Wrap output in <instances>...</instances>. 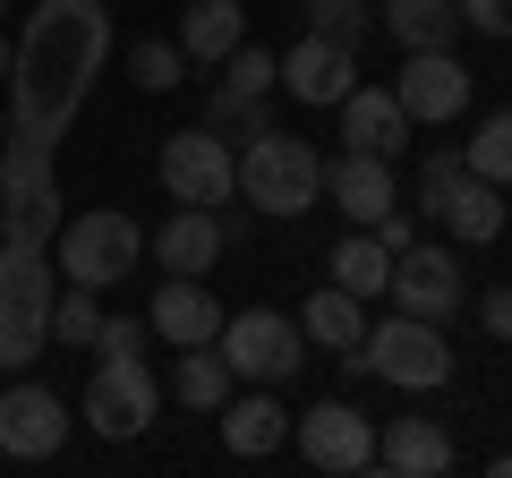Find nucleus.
<instances>
[{"label":"nucleus","mask_w":512,"mask_h":478,"mask_svg":"<svg viewBox=\"0 0 512 478\" xmlns=\"http://www.w3.org/2000/svg\"><path fill=\"white\" fill-rule=\"evenodd\" d=\"M111 60V9L103 0H35L26 35L9 43V137H0V239L52 248L60 231V146L86 111V86Z\"/></svg>","instance_id":"1"},{"label":"nucleus","mask_w":512,"mask_h":478,"mask_svg":"<svg viewBox=\"0 0 512 478\" xmlns=\"http://www.w3.org/2000/svg\"><path fill=\"white\" fill-rule=\"evenodd\" d=\"M52 291H60L52 248H9L0 239V376L35 368L52 350Z\"/></svg>","instance_id":"2"},{"label":"nucleus","mask_w":512,"mask_h":478,"mask_svg":"<svg viewBox=\"0 0 512 478\" xmlns=\"http://www.w3.org/2000/svg\"><path fill=\"white\" fill-rule=\"evenodd\" d=\"M239 197H248L256 214H274V222H299L325 197V154H316L308 137H291V129L248 137V146H239Z\"/></svg>","instance_id":"3"},{"label":"nucleus","mask_w":512,"mask_h":478,"mask_svg":"<svg viewBox=\"0 0 512 478\" xmlns=\"http://www.w3.org/2000/svg\"><path fill=\"white\" fill-rule=\"evenodd\" d=\"M137 257H146V231H137V214H120V205L60 214V231H52V265H60V282H86V291L128 282V274H137Z\"/></svg>","instance_id":"4"},{"label":"nucleus","mask_w":512,"mask_h":478,"mask_svg":"<svg viewBox=\"0 0 512 478\" xmlns=\"http://www.w3.org/2000/svg\"><path fill=\"white\" fill-rule=\"evenodd\" d=\"M384 376L393 393H444L453 385V342H444V325H427V316H384V325H367V342L350 350V376Z\"/></svg>","instance_id":"5"},{"label":"nucleus","mask_w":512,"mask_h":478,"mask_svg":"<svg viewBox=\"0 0 512 478\" xmlns=\"http://www.w3.org/2000/svg\"><path fill=\"white\" fill-rule=\"evenodd\" d=\"M154 180H163L171 205H205V214H222V205L239 197V146L214 137L205 120H197V129H171L163 154H154Z\"/></svg>","instance_id":"6"},{"label":"nucleus","mask_w":512,"mask_h":478,"mask_svg":"<svg viewBox=\"0 0 512 478\" xmlns=\"http://www.w3.org/2000/svg\"><path fill=\"white\" fill-rule=\"evenodd\" d=\"M299 342H308V333L282 308H239V316H222V333H214V350L231 359V385H291L299 359H308Z\"/></svg>","instance_id":"7"},{"label":"nucleus","mask_w":512,"mask_h":478,"mask_svg":"<svg viewBox=\"0 0 512 478\" xmlns=\"http://www.w3.org/2000/svg\"><path fill=\"white\" fill-rule=\"evenodd\" d=\"M154 410H163V385H154L146 359H94V376H86V427H94L103 444L146 436Z\"/></svg>","instance_id":"8"},{"label":"nucleus","mask_w":512,"mask_h":478,"mask_svg":"<svg viewBox=\"0 0 512 478\" xmlns=\"http://www.w3.org/2000/svg\"><path fill=\"white\" fill-rule=\"evenodd\" d=\"M291 444H299V461L325 470V478L376 470V419H367L359 402H316V410H299V419H291Z\"/></svg>","instance_id":"9"},{"label":"nucleus","mask_w":512,"mask_h":478,"mask_svg":"<svg viewBox=\"0 0 512 478\" xmlns=\"http://www.w3.org/2000/svg\"><path fill=\"white\" fill-rule=\"evenodd\" d=\"M384 299L402 316H427V325H453L461 308H470V274H461L453 248H427V239H410L402 257H393V282H384Z\"/></svg>","instance_id":"10"},{"label":"nucleus","mask_w":512,"mask_h":478,"mask_svg":"<svg viewBox=\"0 0 512 478\" xmlns=\"http://www.w3.org/2000/svg\"><path fill=\"white\" fill-rule=\"evenodd\" d=\"M69 402H60L52 385H26V376H9V393H0V453L9 461H52L60 444H69Z\"/></svg>","instance_id":"11"},{"label":"nucleus","mask_w":512,"mask_h":478,"mask_svg":"<svg viewBox=\"0 0 512 478\" xmlns=\"http://www.w3.org/2000/svg\"><path fill=\"white\" fill-rule=\"evenodd\" d=\"M393 103L410 111V129H444L470 111V69L453 52H402V77H393Z\"/></svg>","instance_id":"12"},{"label":"nucleus","mask_w":512,"mask_h":478,"mask_svg":"<svg viewBox=\"0 0 512 478\" xmlns=\"http://www.w3.org/2000/svg\"><path fill=\"white\" fill-rule=\"evenodd\" d=\"M282 86H291V103L333 111L350 86H359V52H350V43H333V35H299L291 52H282Z\"/></svg>","instance_id":"13"},{"label":"nucleus","mask_w":512,"mask_h":478,"mask_svg":"<svg viewBox=\"0 0 512 478\" xmlns=\"http://www.w3.org/2000/svg\"><path fill=\"white\" fill-rule=\"evenodd\" d=\"M325 197H333V214L376 222V214H393V205H402V188H393V163H384V154L342 146V154L325 163Z\"/></svg>","instance_id":"14"},{"label":"nucleus","mask_w":512,"mask_h":478,"mask_svg":"<svg viewBox=\"0 0 512 478\" xmlns=\"http://www.w3.org/2000/svg\"><path fill=\"white\" fill-rule=\"evenodd\" d=\"M146 333H163L171 350L214 342V333H222V299L205 291V274H171L163 291H154V308H146Z\"/></svg>","instance_id":"15"},{"label":"nucleus","mask_w":512,"mask_h":478,"mask_svg":"<svg viewBox=\"0 0 512 478\" xmlns=\"http://www.w3.org/2000/svg\"><path fill=\"white\" fill-rule=\"evenodd\" d=\"M222 248H231V231H222V214H205V205H180L171 222H154V265H163V274H214Z\"/></svg>","instance_id":"16"},{"label":"nucleus","mask_w":512,"mask_h":478,"mask_svg":"<svg viewBox=\"0 0 512 478\" xmlns=\"http://www.w3.org/2000/svg\"><path fill=\"white\" fill-rule=\"evenodd\" d=\"M333 111H342V146H359V154H384L393 163L410 146V111L393 103V86H350Z\"/></svg>","instance_id":"17"},{"label":"nucleus","mask_w":512,"mask_h":478,"mask_svg":"<svg viewBox=\"0 0 512 478\" xmlns=\"http://www.w3.org/2000/svg\"><path fill=\"white\" fill-rule=\"evenodd\" d=\"M453 436H444V419H384V436H376V470H393V478H444L453 470Z\"/></svg>","instance_id":"18"},{"label":"nucleus","mask_w":512,"mask_h":478,"mask_svg":"<svg viewBox=\"0 0 512 478\" xmlns=\"http://www.w3.org/2000/svg\"><path fill=\"white\" fill-rule=\"evenodd\" d=\"M282 444H291V410L274 402V385L231 393V402H222V453H239V461H265V453H282Z\"/></svg>","instance_id":"19"},{"label":"nucleus","mask_w":512,"mask_h":478,"mask_svg":"<svg viewBox=\"0 0 512 478\" xmlns=\"http://www.w3.org/2000/svg\"><path fill=\"white\" fill-rule=\"evenodd\" d=\"M171 43H180L197 69H222V60L248 43V9H239V0H188V9H180V35H171Z\"/></svg>","instance_id":"20"},{"label":"nucleus","mask_w":512,"mask_h":478,"mask_svg":"<svg viewBox=\"0 0 512 478\" xmlns=\"http://www.w3.org/2000/svg\"><path fill=\"white\" fill-rule=\"evenodd\" d=\"M299 333H308L316 350H359L367 342V299L359 291H342V282H325V291H308V308H299Z\"/></svg>","instance_id":"21"},{"label":"nucleus","mask_w":512,"mask_h":478,"mask_svg":"<svg viewBox=\"0 0 512 478\" xmlns=\"http://www.w3.org/2000/svg\"><path fill=\"white\" fill-rule=\"evenodd\" d=\"M384 35L402 43V52H453L461 9L453 0H384Z\"/></svg>","instance_id":"22"},{"label":"nucleus","mask_w":512,"mask_h":478,"mask_svg":"<svg viewBox=\"0 0 512 478\" xmlns=\"http://www.w3.org/2000/svg\"><path fill=\"white\" fill-rule=\"evenodd\" d=\"M171 402L180 410H222L231 402V359H222L214 342H188L180 368H171Z\"/></svg>","instance_id":"23"},{"label":"nucleus","mask_w":512,"mask_h":478,"mask_svg":"<svg viewBox=\"0 0 512 478\" xmlns=\"http://www.w3.org/2000/svg\"><path fill=\"white\" fill-rule=\"evenodd\" d=\"M436 222L461 239V248H487V239L504 231V188H495V180H461L453 197H444V214H436Z\"/></svg>","instance_id":"24"},{"label":"nucleus","mask_w":512,"mask_h":478,"mask_svg":"<svg viewBox=\"0 0 512 478\" xmlns=\"http://www.w3.org/2000/svg\"><path fill=\"white\" fill-rule=\"evenodd\" d=\"M333 282L359 291V299H384V282H393V248H384L367 222H350V239L333 248Z\"/></svg>","instance_id":"25"},{"label":"nucleus","mask_w":512,"mask_h":478,"mask_svg":"<svg viewBox=\"0 0 512 478\" xmlns=\"http://www.w3.org/2000/svg\"><path fill=\"white\" fill-rule=\"evenodd\" d=\"M222 103H256V94H282V52H265V43H239L231 60H222Z\"/></svg>","instance_id":"26"},{"label":"nucleus","mask_w":512,"mask_h":478,"mask_svg":"<svg viewBox=\"0 0 512 478\" xmlns=\"http://www.w3.org/2000/svg\"><path fill=\"white\" fill-rule=\"evenodd\" d=\"M461 163H470V180H495V188H512V103H504V111H487V120L470 129Z\"/></svg>","instance_id":"27"},{"label":"nucleus","mask_w":512,"mask_h":478,"mask_svg":"<svg viewBox=\"0 0 512 478\" xmlns=\"http://www.w3.org/2000/svg\"><path fill=\"white\" fill-rule=\"evenodd\" d=\"M94 325H103V291L60 282L52 291V350H94Z\"/></svg>","instance_id":"28"},{"label":"nucleus","mask_w":512,"mask_h":478,"mask_svg":"<svg viewBox=\"0 0 512 478\" xmlns=\"http://www.w3.org/2000/svg\"><path fill=\"white\" fill-rule=\"evenodd\" d=\"M128 77H137L146 94H171L188 77V52H180V43H163V35H146V43H128Z\"/></svg>","instance_id":"29"},{"label":"nucleus","mask_w":512,"mask_h":478,"mask_svg":"<svg viewBox=\"0 0 512 478\" xmlns=\"http://www.w3.org/2000/svg\"><path fill=\"white\" fill-rule=\"evenodd\" d=\"M205 129L231 137V146H248V137L274 129V94H256V103H222V94H214V103H205Z\"/></svg>","instance_id":"30"},{"label":"nucleus","mask_w":512,"mask_h":478,"mask_svg":"<svg viewBox=\"0 0 512 478\" xmlns=\"http://www.w3.org/2000/svg\"><path fill=\"white\" fill-rule=\"evenodd\" d=\"M461 180H470V163H461V146H436V154H427V171H419V214L436 222V214H444V197H453Z\"/></svg>","instance_id":"31"},{"label":"nucleus","mask_w":512,"mask_h":478,"mask_svg":"<svg viewBox=\"0 0 512 478\" xmlns=\"http://www.w3.org/2000/svg\"><path fill=\"white\" fill-rule=\"evenodd\" d=\"M308 35H333L359 52L367 43V0H308Z\"/></svg>","instance_id":"32"},{"label":"nucleus","mask_w":512,"mask_h":478,"mask_svg":"<svg viewBox=\"0 0 512 478\" xmlns=\"http://www.w3.org/2000/svg\"><path fill=\"white\" fill-rule=\"evenodd\" d=\"M146 350V316H103L94 325V359H137Z\"/></svg>","instance_id":"33"},{"label":"nucleus","mask_w":512,"mask_h":478,"mask_svg":"<svg viewBox=\"0 0 512 478\" xmlns=\"http://www.w3.org/2000/svg\"><path fill=\"white\" fill-rule=\"evenodd\" d=\"M453 9H461V26H470V35L512 43V0H453Z\"/></svg>","instance_id":"34"},{"label":"nucleus","mask_w":512,"mask_h":478,"mask_svg":"<svg viewBox=\"0 0 512 478\" xmlns=\"http://www.w3.org/2000/svg\"><path fill=\"white\" fill-rule=\"evenodd\" d=\"M478 325H487L495 342H512V282H495V291L478 299Z\"/></svg>","instance_id":"35"},{"label":"nucleus","mask_w":512,"mask_h":478,"mask_svg":"<svg viewBox=\"0 0 512 478\" xmlns=\"http://www.w3.org/2000/svg\"><path fill=\"white\" fill-rule=\"evenodd\" d=\"M367 231H376L384 248H393V257H402L410 239H419V214H376V222H367Z\"/></svg>","instance_id":"36"},{"label":"nucleus","mask_w":512,"mask_h":478,"mask_svg":"<svg viewBox=\"0 0 512 478\" xmlns=\"http://www.w3.org/2000/svg\"><path fill=\"white\" fill-rule=\"evenodd\" d=\"M495 478H512V453H495Z\"/></svg>","instance_id":"37"},{"label":"nucleus","mask_w":512,"mask_h":478,"mask_svg":"<svg viewBox=\"0 0 512 478\" xmlns=\"http://www.w3.org/2000/svg\"><path fill=\"white\" fill-rule=\"evenodd\" d=\"M0 77H9V35H0Z\"/></svg>","instance_id":"38"},{"label":"nucleus","mask_w":512,"mask_h":478,"mask_svg":"<svg viewBox=\"0 0 512 478\" xmlns=\"http://www.w3.org/2000/svg\"><path fill=\"white\" fill-rule=\"evenodd\" d=\"M0 137H9V103H0Z\"/></svg>","instance_id":"39"},{"label":"nucleus","mask_w":512,"mask_h":478,"mask_svg":"<svg viewBox=\"0 0 512 478\" xmlns=\"http://www.w3.org/2000/svg\"><path fill=\"white\" fill-rule=\"evenodd\" d=\"M504 231H512V197H504Z\"/></svg>","instance_id":"40"},{"label":"nucleus","mask_w":512,"mask_h":478,"mask_svg":"<svg viewBox=\"0 0 512 478\" xmlns=\"http://www.w3.org/2000/svg\"><path fill=\"white\" fill-rule=\"evenodd\" d=\"M0 9H9V0H0Z\"/></svg>","instance_id":"41"}]
</instances>
